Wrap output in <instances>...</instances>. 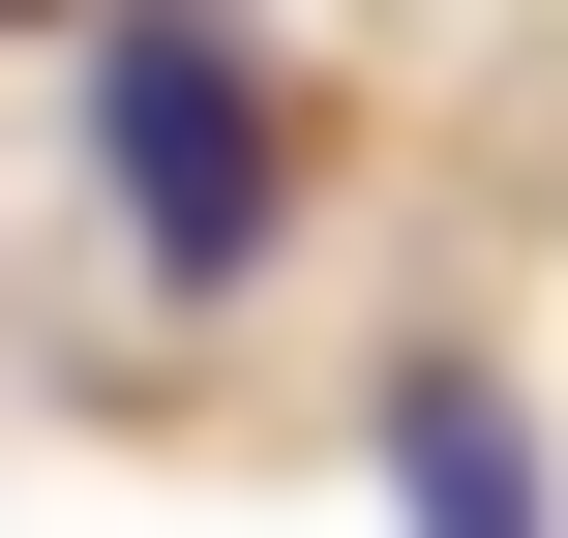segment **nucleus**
Segmentation results:
<instances>
[{"mask_svg":"<svg viewBox=\"0 0 568 538\" xmlns=\"http://www.w3.org/2000/svg\"><path fill=\"white\" fill-rule=\"evenodd\" d=\"M90 180H120V240H150L180 300H240V270H270L300 150H270V90H240V30H210V0H120V30H90Z\"/></svg>","mask_w":568,"mask_h":538,"instance_id":"f257e3e1","label":"nucleus"},{"mask_svg":"<svg viewBox=\"0 0 568 538\" xmlns=\"http://www.w3.org/2000/svg\"><path fill=\"white\" fill-rule=\"evenodd\" d=\"M389 509H419V538H568V509H539V419H509L479 359H419V389H389Z\"/></svg>","mask_w":568,"mask_h":538,"instance_id":"f03ea898","label":"nucleus"}]
</instances>
